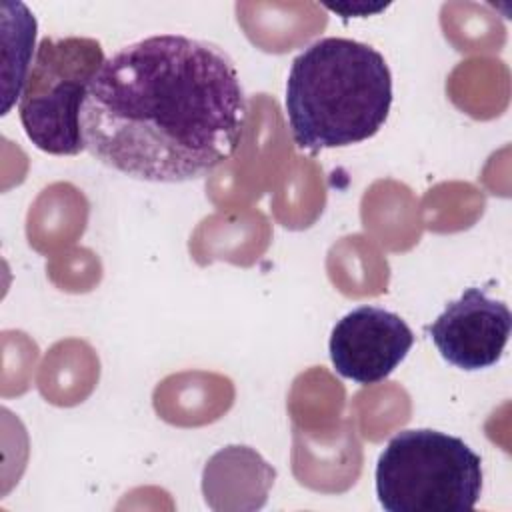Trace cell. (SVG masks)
<instances>
[{"label": "cell", "instance_id": "1", "mask_svg": "<svg viewBox=\"0 0 512 512\" xmlns=\"http://www.w3.org/2000/svg\"><path fill=\"white\" fill-rule=\"evenodd\" d=\"M248 102L228 52L184 34L118 48L88 88L80 124L86 150L144 182L206 176L240 146Z\"/></svg>", "mask_w": 512, "mask_h": 512}, {"label": "cell", "instance_id": "3", "mask_svg": "<svg viewBox=\"0 0 512 512\" xmlns=\"http://www.w3.org/2000/svg\"><path fill=\"white\" fill-rule=\"evenodd\" d=\"M480 492V456L446 432L402 430L376 462V496L386 512H468Z\"/></svg>", "mask_w": 512, "mask_h": 512}, {"label": "cell", "instance_id": "5", "mask_svg": "<svg viewBox=\"0 0 512 512\" xmlns=\"http://www.w3.org/2000/svg\"><path fill=\"white\" fill-rule=\"evenodd\" d=\"M412 344L414 332L398 314L380 306H358L334 324L328 352L340 376L376 384L400 366Z\"/></svg>", "mask_w": 512, "mask_h": 512}, {"label": "cell", "instance_id": "2", "mask_svg": "<svg viewBox=\"0 0 512 512\" xmlns=\"http://www.w3.org/2000/svg\"><path fill=\"white\" fill-rule=\"evenodd\" d=\"M284 106L298 148L358 144L388 118L392 74L384 56L364 42L320 38L292 60Z\"/></svg>", "mask_w": 512, "mask_h": 512}, {"label": "cell", "instance_id": "4", "mask_svg": "<svg viewBox=\"0 0 512 512\" xmlns=\"http://www.w3.org/2000/svg\"><path fill=\"white\" fill-rule=\"evenodd\" d=\"M104 60L94 38H44L38 44L18 102L22 128L38 150L54 156L86 150L80 114Z\"/></svg>", "mask_w": 512, "mask_h": 512}, {"label": "cell", "instance_id": "7", "mask_svg": "<svg viewBox=\"0 0 512 512\" xmlns=\"http://www.w3.org/2000/svg\"><path fill=\"white\" fill-rule=\"evenodd\" d=\"M388 4H376V6H370V4H326V8H330L332 12H338V14H344V18L348 16H370V14H376L380 10H384Z\"/></svg>", "mask_w": 512, "mask_h": 512}, {"label": "cell", "instance_id": "6", "mask_svg": "<svg viewBox=\"0 0 512 512\" xmlns=\"http://www.w3.org/2000/svg\"><path fill=\"white\" fill-rule=\"evenodd\" d=\"M510 330V308L476 286L464 290L426 326L440 356L468 372L494 366L502 358Z\"/></svg>", "mask_w": 512, "mask_h": 512}]
</instances>
